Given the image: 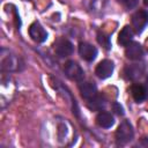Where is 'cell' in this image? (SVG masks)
I'll return each instance as SVG.
<instances>
[{"label": "cell", "instance_id": "cell-1", "mask_svg": "<svg viewBox=\"0 0 148 148\" xmlns=\"http://www.w3.org/2000/svg\"><path fill=\"white\" fill-rule=\"evenodd\" d=\"M133 135H134L133 127L127 120H124L116 131V140L120 145H125L130 142L133 139Z\"/></svg>", "mask_w": 148, "mask_h": 148}, {"label": "cell", "instance_id": "cell-2", "mask_svg": "<svg viewBox=\"0 0 148 148\" xmlns=\"http://www.w3.org/2000/svg\"><path fill=\"white\" fill-rule=\"evenodd\" d=\"M65 74L67 75V77H69L71 80H74V81H81L83 79V69L80 67V65H77L75 61L73 60H69L65 64Z\"/></svg>", "mask_w": 148, "mask_h": 148}, {"label": "cell", "instance_id": "cell-3", "mask_svg": "<svg viewBox=\"0 0 148 148\" xmlns=\"http://www.w3.org/2000/svg\"><path fill=\"white\" fill-rule=\"evenodd\" d=\"M148 23V13L145 10H138L132 15V27L136 34L141 32Z\"/></svg>", "mask_w": 148, "mask_h": 148}, {"label": "cell", "instance_id": "cell-4", "mask_svg": "<svg viewBox=\"0 0 148 148\" xmlns=\"http://www.w3.org/2000/svg\"><path fill=\"white\" fill-rule=\"evenodd\" d=\"M29 35H30L31 39L35 40L36 43H43L47 38V32L40 25L39 22L31 23V25L29 27Z\"/></svg>", "mask_w": 148, "mask_h": 148}, {"label": "cell", "instance_id": "cell-5", "mask_svg": "<svg viewBox=\"0 0 148 148\" xmlns=\"http://www.w3.org/2000/svg\"><path fill=\"white\" fill-rule=\"evenodd\" d=\"M79 54L86 61H92L97 56V49L94 45L83 42L79 44Z\"/></svg>", "mask_w": 148, "mask_h": 148}, {"label": "cell", "instance_id": "cell-6", "mask_svg": "<svg viewBox=\"0 0 148 148\" xmlns=\"http://www.w3.org/2000/svg\"><path fill=\"white\" fill-rule=\"evenodd\" d=\"M112 72H113V62H112L111 60H108V59L102 60V61L97 65V67H96V69H95L96 75H97L99 79H102V80L110 77L111 74H112Z\"/></svg>", "mask_w": 148, "mask_h": 148}, {"label": "cell", "instance_id": "cell-7", "mask_svg": "<svg viewBox=\"0 0 148 148\" xmlns=\"http://www.w3.org/2000/svg\"><path fill=\"white\" fill-rule=\"evenodd\" d=\"M125 54L130 60H140L143 56V50L139 43L131 42L125 50Z\"/></svg>", "mask_w": 148, "mask_h": 148}, {"label": "cell", "instance_id": "cell-8", "mask_svg": "<svg viewBox=\"0 0 148 148\" xmlns=\"http://www.w3.org/2000/svg\"><path fill=\"white\" fill-rule=\"evenodd\" d=\"M56 53L59 57H67L73 53V44L67 39H61L56 44Z\"/></svg>", "mask_w": 148, "mask_h": 148}, {"label": "cell", "instance_id": "cell-9", "mask_svg": "<svg viewBox=\"0 0 148 148\" xmlns=\"http://www.w3.org/2000/svg\"><path fill=\"white\" fill-rule=\"evenodd\" d=\"M79 89H80L81 96L86 99H89V98L94 97L96 95V91H97L96 86L91 82H81L80 86H79Z\"/></svg>", "mask_w": 148, "mask_h": 148}, {"label": "cell", "instance_id": "cell-10", "mask_svg": "<svg viewBox=\"0 0 148 148\" xmlns=\"http://www.w3.org/2000/svg\"><path fill=\"white\" fill-rule=\"evenodd\" d=\"M96 123L98 124V126L104 127V128H110L113 124H114V119L111 116V113L105 112V111H101L97 117H96Z\"/></svg>", "mask_w": 148, "mask_h": 148}, {"label": "cell", "instance_id": "cell-11", "mask_svg": "<svg viewBox=\"0 0 148 148\" xmlns=\"http://www.w3.org/2000/svg\"><path fill=\"white\" fill-rule=\"evenodd\" d=\"M133 39V30L131 27L126 25L121 29V31L119 32V36H118V43L120 45H124V46H127Z\"/></svg>", "mask_w": 148, "mask_h": 148}, {"label": "cell", "instance_id": "cell-12", "mask_svg": "<svg viewBox=\"0 0 148 148\" xmlns=\"http://www.w3.org/2000/svg\"><path fill=\"white\" fill-rule=\"evenodd\" d=\"M131 92H132L134 101L138 103H141L147 96V91H146L145 87L141 84H133L131 88Z\"/></svg>", "mask_w": 148, "mask_h": 148}, {"label": "cell", "instance_id": "cell-13", "mask_svg": "<svg viewBox=\"0 0 148 148\" xmlns=\"http://www.w3.org/2000/svg\"><path fill=\"white\" fill-rule=\"evenodd\" d=\"M104 105H105V98H104L103 96H101V95H97V94H96L94 97L89 98L88 108H89L90 110H96V111H98V110H102V109L104 108Z\"/></svg>", "mask_w": 148, "mask_h": 148}, {"label": "cell", "instance_id": "cell-14", "mask_svg": "<svg viewBox=\"0 0 148 148\" xmlns=\"http://www.w3.org/2000/svg\"><path fill=\"white\" fill-rule=\"evenodd\" d=\"M18 60L17 58L13 56H8L7 58H3L1 61V68L3 71H16L17 69Z\"/></svg>", "mask_w": 148, "mask_h": 148}, {"label": "cell", "instance_id": "cell-15", "mask_svg": "<svg viewBox=\"0 0 148 148\" xmlns=\"http://www.w3.org/2000/svg\"><path fill=\"white\" fill-rule=\"evenodd\" d=\"M142 71H143V68L142 67H139L136 65V66H130V67H127L125 69V73H126V75H127L128 79L134 80V79H138V77L141 76Z\"/></svg>", "mask_w": 148, "mask_h": 148}, {"label": "cell", "instance_id": "cell-16", "mask_svg": "<svg viewBox=\"0 0 148 148\" xmlns=\"http://www.w3.org/2000/svg\"><path fill=\"white\" fill-rule=\"evenodd\" d=\"M97 40H98V43H99L102 46H104L106 50H110V47H111L110 37H108L106 35H104V34H102V32H98V34H97Z\"/></svg>", "mask_w": 148, "mask_h": 148}, {"label": "cell", "instance_id": "cell-17", "mask_svg": "<svg viewBox=\"0 0 148 148\" xmlns=\"http://www.w3.org/2000/svg\"><path fill=\"white\" fill-rule=\"evenodd\" d=\"M125 7H127V8H133V7H135L136 6V3H138V0H119Z\"/></svg>", "mask_w": 148, "mask_h": 148}, {"label": "cell", "instance_id": "cell-18", "mask_svg": "<svg viewBox=\"0 0 148 148\" xmlns=\"http://www.w3.org/2000/svg\"><path fill=\"white\" fill-rule=\"evenodd\" d=\"M112 109H113V111L117 114H119V116H123L124 114V109H123V106L119 103H113L112 104Z\"/></svg>", "mask_w": 148, "mask_h": 148}, {"label": "cell", "instance_id": "cell-19", "mask_svg": "<svg viewBox=\"0 0 148 148\" xmlns=\"http://www.w3.org/2000/svg\"><path fill=\"white\" fill-rule=\"evenodd\" d=\"M143 3H145L146 6H148V0H143Z\"/></svg>", "mask_w": 148, "mask_h": 148}]
</instances>
